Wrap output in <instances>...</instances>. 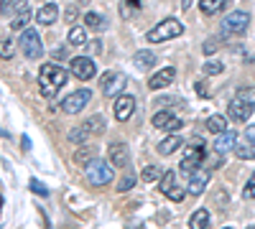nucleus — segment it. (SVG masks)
Masks as SVG:
<instances>
[{"label": "nucleus", "mask_w": 255, "mask_h": 229, "mask_svg": "<svg viewBox=\"0 0 255 229\" xmlns=\"http://www.w3.org/2000/svg\"><path fill=\"white\" fill-rule=\"evenodd\" d=\"M243 196H245V199H255V173H253V178L248 181V186H245Z\"/></svg>", "instance_id": "e433bc0d"}, {"label": "nucleus", "mask_w": 255, "mask_h": 229, "mask_svg": "<svg viewBox=\"0 0 255 229\" xmlns=\"http://www.w3.org/2000/svg\"><path fill=\"white\" fill-rule=\"evenodd\" d=\"M181 33H184V23H181V20L179 18H166V20H161L156 28L148 31V41H151V44H161V41L176 38Z\"/></svg>", "instance_id": "f03ea898"}, {"label": "nucleus", "mask_w": 255, "mask_h": 229, "mask_svg": "<svg viewBox=\"0 0 255 229\" xmlns=\"http://www.w3.org/2000/svg\"><path fill=\"white\" fill-rule=\"evenodd\" d=\"M97 151H95V145H82V148L74 153V163H79V165H84V168H87L90 163H95L97 158Z\"/></svg>", "instance_id": "aec40b11"}, {"label": "nucleus", "mask_w": 255, "mask_h": 229, "mask_svg": "<svg viewBox=\"0 0 255 229\" xmlns=\"http://www.w3.org/2000/svg\"><path fill=\"white\" fill-rule=\"evenodd\" d=\"M235 155H238L240 160H253V158H255V145H238Z\"/></svg>", "instance_id": "c756f323"}, {"label": "nucleus", "mask_w": 255, "mask_h": 229, "mask_svg": "<svg viewBox=\"0 0 255 229\" xmlns=\"http://www.w3.org/2000/svg\"><path fill=\"white\" fill-rule=\"evenodd\" d=\"M222 229H232V227H222Z\"/></svg>", "instance_id": "c03bdc74"}, {"label": "nucleus", "mask_w": 255, "mask_h": 229, "mask_svg": "<svg viewBox=\"0 0 255 229\" xmlns=\"http://www.w3.org/2000/svg\"><path fill=\"white\" fill-rule=\"evenodd\" d=\"M67 72H64L61 67H56V64H44L41 67V72H38V89H41V94H44L46 99H51L64 84H67Z\"/></svg>", "instance_id": "f257e3e1"}, {"label": "nucleus", "mask_w": 255, "mask_h": 229, "mask_svg": "<svg viewBox=\"0 0 255 229\" xmlns=\"http://www.w3.org/2000/svg\"><path fill=\"white\" fill-rule=\"evenodd\" d=\"M133 110H135V99L130 94H120L115 99V117H118V122H128L130 115H133Z\"/></svg>", "instance_id": "4468645a"}, {"label": "nucleus", "mask_w": 255, "mask_h": 229, "mask_svg": "<svg viewBox=\"0 0 255 229\" xmlns=\"http://www.w3.org/2000/svg\"><path fill=\"white\" fill-rule=\"evenodd\" d=\"M125 74L123 72H108L102 76V94L105 97H113V94H120V89L125 87Z\"/></svg>", "instance_id": "9b49d317"}, {"label": "nucleus", "mask_w": 255, "mask_h": 229, "mask_svg": "<svg viewBox=\"0 0 255 229\" xmlns=\"http://www.w3.org/2000/svg\"><path fill=\"white\" fill-rule=\"evenodd\" d=\"M20 51H23L26 59H41V54H44V46H41V36L38 31L33 28H26L23 33H20Z\"/></svg>", "instance_id": "39448f33"}, {"label": "nucleus", "mask_w": 255, "mask_h": 229, "mask_svg": "<svg viewBox=\"0 0 255 229\" xmlns=\"http://www.w3.org/2000/svg\"><path fill=\"white\" fill-rule=\"evenodd\" d=\"M90 102H92V92L90 89H77V92H72L67 99L61 102V110L69 112V115H77V112H82L84 107H87Z\"/></svg>", "instance_id": "0eeeda50"}, {"label": "nucleus", "mask_w": 255, "mask_h": 229, "mask_svg": "<svg viewBox=\"0 0 255 229\" xmlns=\"http://www.w3.org/2000/svg\"><path fill=\"white\" fill-rule=\"evenodd\" d=\"M10 13H13L10 28L23 33L26 26H28V20H31V5H28V3H15V5H10Z\"/></svg>", "instance_id": "9d476101"}, {"label": "nucleus", "mask_w": 255, "mask_h": 229, "mask_svg": "<svg viewBox=\"0 0 255 229\" xmlns=\"http://www.w3.org/2000/svg\"><path fill=\"white\" fill-rule=\"evenodd\" d=\"M135 181H138V178H135V173H128L125 178H120V186H118V191H120V194H123V191H130L133 186H135Z\"/></svg>", "instance_id": "473e14b6"}, {"label": "nucleus", "mask_w": 255, "mask_h": 229, "mask_svg": "<svg viewBox=\"0 0 255 229\" xmlns=\"http://www.w3.org/2000/svg\"><path fill=\"white\" fill-rule=\"evenodd\" d=\"M253 110H255L253 102H243V99L235 97V99L227 105V117H230L232 122H245V120H250Z\"/></svg>", "instance_id": "1a4fd4ad"}, {"label": "nucleus", "mask_w": 255, "mask_h": 229, "mask_svg": "<svg viewBox=\"0 0 255 229\" xmlns=\"http://www.w3.org/2000/svg\"><path fill=\"white\" fill-rule=\"evenodd\" d=\"M133 64H135L138 69H153L156 54H153V51H138V54L133 56Z\"/></svg>", "instance_id": "5701e85b"}, {"label": "nucleus", "mask_w": 255, "mask_h": 229, "mask_svg": "<svg viewBox=\"0 0 255 229\" xmlns=\"http://www.w3.org/2000/svg\"><path fill=\"white\" fill-rule=\"evenodd\" d=\"M248 229H255V224H250V227H248Z\"/></svg>", "instance_id": "37998d69"}, {"label": "nucleus", "mask_w": 255, "mask_h": 229, "mask_svg": "<svg viewBox=\"0 0 255 229\" xmlns=\"http://www.w3.org/2000/svg\"><path fill=\"white\" fill-rule=\"evenodd\" d=\"M222 72H225L222 61H209V64H204V74H222Z\"/></svg>", "instance_id": "72a5a7b5"}, {"label": "nucleus", "mask_w": 255, "mask_h": 229, "mask_svg": "<svg viewBox=\"0 0 255 229\" xmlns=\"http://www.w3.org/2000/svg\"><path fill=\"white\" fill-rule=\"evenodd\" d=\"M153 128L176 133V130L181 128V120H179V117H174L171 112H158V115H153Z\"/></svg>", "instance_id": "f3484780"}, {"label": "nucleus", "mask_w": 255, "mask_h": 229, "mask_svg": "<svg viewBox=\"0 0 255 229\" xmlns=\"http://www.w3.org/2000/svg\"><path fill=\"white\" fill-rule=\"evenodd\" d=\"M197 92H199V97H209V89L204 87V81H197Z\"/></svg>", "instance_id": "ea45409f"}, {"label": "nucleus", "mask_w": 255, "mask_h": 229, "mask_svg": "<svg viewBox=\"0 0 255 229\" xmlns=\"http://www.w3.org/2000/svg\"><path fill=\"white\" fill-rule=\"evenodd\" d=\"M108 155H110V165L113 168H125L130 163V151H128L125 143H113L108 148Z\"/></svg>", "instance_id": "ddd939ff"}, {"label": "nucleus", "mask_w": 255, "mask_h": 229, "mask_svg": "<svg viewBox=\"0 0 255 229\" xmlns=\"http://www.w3.org/2000/svg\"><path fill=\"white\" fill-rule=\"evenodd\" d=\"M113 173H115V168L110 163H105V160H95V163H90L87 168H84V176H87V181L92 186H108L113 181Z\"/></svg>", "instance_id": "20e7f679"}, {"label": "nucleus", "mask_w": 255, "mask_h": 229, "mask_svg": "<svg viewBox=\"0 0 255 229\" xmlns=\"http://www.w3.org/2000/svg\"><path fill=\"white\" fill-rule=\"evenodd\" d=\"M209 176H212V168L207 165V168H199L194 176H189V194H194L199 196L204 189H207V183H209Z\"/></svg>", "instance_id": "2eb2a0df"}, {"label": "nucleus", "mask_w": 255, "mask_h": 229, "mask_svg": "<svg viewBox=\"0 0 255 229\" xmlns=\"http://www.w3.org/2000/svg\"><path fill=\"white\" fill-rule=\"evenodd\" d=\"M158 189H161L163 196L174 199V201H181V199H184V191L176 186V173H174V171H166V173H163V178L158 181Z\"/></svg>", "instance_id": "f8f14e48"}, {"label": "nucleus", "mask_w": 255, "mask_h": 229, "mask_svg": "<svg viewBox=\"0 0 255 229\" xmlns=\"http://www.w3.org/2000/svg\"><path fill=\"white\" fill-rule=\"evenodd\" d=\"M163 173H166V171H161L158 165H145V171H143V176H140V178L151 183V181H161V178H163Z\"/></svg>", "instance_id": "c85d7f7f"}, {"label": "nucleus", "mask_w": 255, "mask_h": 229, "mask_svg": "<svg viewBox=\"0 0 255 229\" xmlns=\"http://www.w3.org/2000/svg\"><path fill=\"white\" fill-rule=\"evenodd\" d=\"M207 130H209V133H215V135H225V133H230L227 120H225L222 115H212V117L207 120Z\"/></svg>", "instance_id": "4be33fe9"}, {"label": "nucleus", "mask_w": 255, "mask_h": 229, "mask_svg": "<svg viewBox=\"0 0 255 229\" xmlns=\"http://www.w3.org/2000/svg\"><path fill=\"white\" fill-rule=\"evenodd\" d=\"M28 186H31V191H33L36 196H41V199H46V196H49V189H46V186L41 183L38 178H31V183H28Z\"/></svg>", "instance_id": "2f4dec72"}, {"label": "nucleus", "mask_w": 255, "mask_h": 229, "mask_svg": "<svg viewBox=\"0 0 255 229\" xmlns=\"http://www.w3.org/2000/svg\"><path fill=\"white\" fill-rule=\"evenodd\" d=\"M184 145V140L179 138V135H168V138H163L161 143H158V153L161 155H171L174 151H179Z\"/></svg>", "instance_id": "412c9836"}, {"label": "nucleus", "mask_w": 255, "mask_h": 229, "mask_svg": "<svg viewBox=\"0 0 255 229\" xmlns=\"http://www.w3.org/2000/svg\"><path fill=\"white\" fill-rule=\"evenodd\" d=\"M222 31L225 33H245L248 26H250V15L245 10H235V13H227L222 18Z\"/></svg>", "instance_id": "423d86ee"}, {"label": "nucleus", "mask_w": 255, "mask_h": 229, "mask_svg": "<svg viewBox=\"0 0 255 229\" xmlns=\"http://www.w3.org/2000/svg\"><path fill=\"white\" fill-rule=\"evenodd\" d=\"M209 227V209H197L189 219V229H207Z\"/></svg>", "instance_id": "b1692460"}, {"label": "nucleus", "mask_w": 255, "mask_h": 229, "mask_svg": "<svg viewBox=\"0 0 255 229\" xmlns=\"http://www.w3.org/2000/svg\"><path fill=\"white\" fill-rule=\"evenodd\" d=\"M90 138V130H87V125H79L77 130H72L69 133V140L74 143V145H84V140Z\"/></svg>", "instance_id": "cd10ccee"}, {"label": "nucleus", "mask_w": 255, "mask_h": 229, "mask_svg": "<svg viewBox=\"0 0 255 229\" xmlns=\"http://www.w3.org/2000/svg\"><path fill=\"white\" fill-rule=\"evenodd\" d=\"M102 122H105V120H102L100 115H95L92 120H87L84 125H87V130H90V135H92V133H102V130H105V125H102Z\"/></svg>", "instance_id": "7c9ffc66"}, {"label": "nucleus", "mask_w": 255, "mask_h": 229, "mask_svg": "<svg viewBox=\"0 0 255 229\" xmlns=\"http://www.w3.org/2000/svg\"><path fill=\"white\" fill-rule=\"evenodd\" d=\"M217 49H220V38H207L204 46H202L204 54H212V51H217Z\"/></svg>", "instance_id": "f704fd0d"}, {"label": "nucleus", "mask_w": 255, "mask_h": 229, "mask_svg": "<svg viewBox=\"0 0 255 229\" xmlns=\"http://www.w3.org/2000/svg\"><path fill=\"white\" fill-rule=\"evenodd\" d=\"M0 56H3L5 61L13 56V41H10V38H5V41H3V49H0Z\"/></svg>", "instance_id": "c9c22d12"}, {"label": "nucleus", "mask_w": 255, "mask_h": 229, "mask_svg": "<svg viewBox=\"0 0 255 229\" xmlns=\"http://www.w3.org/2000/svg\"><path fill=\"white\" fill-rule=\"evenodd\" d=\"M69 44L72 46H87V31H84L82 26H74V28H69Z\"/></svg>", "instance_id": "bb28decb"}, {"label": "nucleus", "mask_w": 255, "mask_h": 229, "mask_svg": "<svg viewBox=\"0 0 255 229\" xmlns=\"http://www.w3.org/2000/svg\"><path fill=\"white\" fill-rule=\"evenodd\" d=\"M56 18H59V5H56V3H46L44 8L36 13V20H38L41 26H51V23H56Z\"/></svg>", "instance_id": "a211bd4d"}, {"label": "nucleus", "mask_w": 255, "mask_h": 229, "mask_svg": "<svg viewBox=\"0 0 255 229\" xmlns=\"http://www.w3.org/2000/svg\"><path fill=\"white\" fill-rule=\"evenodd\" d=\"M202 163H204V143L202 140H194L186 148V155H184V160L179 163L181 165V171L186 173V176H194L199 168H202Z\"/></svg>", "instance_id": "7ed1b4c3"}, {"label": "nucleus", "mask_w": 255, "mask_h": 229, "mask_svg": "<svg viewBox=\"0 0 255 229\" xmlns=\"http://www.w3.org/2000/svg\"><path fill=\"white\" fill-rule=\"evenodd\" d=\"M235 145H238V133L230 130V133H225V135H220V138L215 140V151L222 155V153H227L230 148H235Z\"/></svg>", "instance_id": "6ab92c4d"}, {"label": "nucleus", "mask_w": 255, "mask_h": 229, "mask_svg": "<svg viewBox=\"0 0 255 229\" xmlns=\"http://www.w3.org/2000/svg\"><path fill=\"white\" fill-rule=\"evenodd\" d=\"M84 26L92 28V31H105L108 28V20H105V15H100V13H87L84 15Z\"/></svg>", "instance_id": "393cba45"}, {"label": "nucleus", "mask_w": 255, "mask_h": 229, "mask_svg": "<svg viewBox=\"0 0 255 229\" xmlns=\"http://www.w3.org/2000/svg\"><path fill=\"white\" fill-rule=\"evenodd\" d=\"M238 99H243V102H253V105H255V92H253V89H240Z\"/></svg>", "instance_id": "4c0bfd02"}, {"label": "nucleus", "mask_w": 255, "mask_h": 229, "mask_svg": "<svg viewBox=\"0 0 255 229\" xmlns=\"http://www.w3.org/2000/svg\"><path fill=\"white\" fill-rule=\"evenodd\" d=\"M174 79H176V69L174 67H166V69H161V72H156L151 76L148 87H151V89H166L168 84H174Z\"/></svg>", "instance_id": "dca6fc26"}, {"label": "nucleus", "mask_w": 255, "mask_h": 229, "mask_svg": "<svg viewBox=\"0 0 255 229\" xmlns=\"http://www.w3.org/2000/svg\"><path fill=\"white\" fill-rule=\"evenodd\" d=\"M20 143H23V151H28V148H31V140H28V135L20 138Z\"/></svg>", "instance_id": "a19ab883"}, {"label": "nucleus", "mask_w": 255, "mask_h": 229, "mask_svg": "<svg viewBox=\"0 0 255 229\" xmlns=\"http://www.w3.org/2000/svg\"><path fill=\"white\" fill-rule=\"evenodd\" d=\"M245 135H248V140H255V125H253V128H248Z\"/></svg>", "instance_id": "79ce46f5"}, {"label": "nucleus", "mask_w": 255, "mask_h": 229, "mask_svg": "<svg viewBox=\"0 0 255 229\" xmlns=\"http://www.w3.org/2000/svg\"><path fill=\"white\" fill-rule=\"evenodd\" d=\"M72 74L77 79H92L97 74V64L92 56H74L72 59Z\"/></svg>", "instance_id": "6e6552de"}, {"label": "nucleus", "mask_w": 255, "mask_h": 229, "mask_svg": "<svg viewBox=\"0 0 255 229\" xmlns=\"http://www.w3.org/2000/svg\"><path fill=\"white\" fill-rule=\"evenodd\" d=\"M225 3L227 0H199V10L204 15H215V13H220L225 8Z\"/></svg>", "instance_id": "a878e982"}, {"label": "nucleus", "mask_w": 255, "mask_h": 229, "mask_svg": "<svg viewBox=\"0 0 255 229\" xmlns=\"http://www.w3.org/2000/svg\"><path fill=\"white\" fill-rule=\"evenodd\" d=\"M64 18H67V23H74V18H77V8H74V5H69V8H67V13H64Z\"/></svg>", "instance_id": "58836bf2"}]
</instances>
